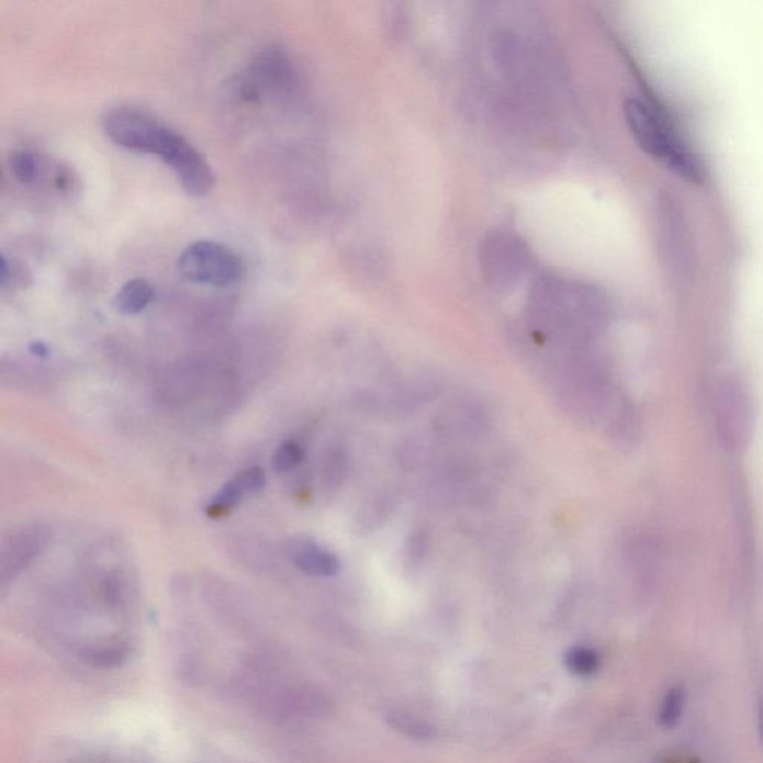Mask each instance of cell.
Returning a JSON list of instances; mask_svg holds the SVG:
<instances>
[{"mask_svg":"<svg viewBox=\"0 0 763 763\" xmlns=\"http://www.w3.org/2000/svg\"><path fill=\"white\" fill-rule=\"evenodd\" d=\"M102 126L119 147L160 158L182 189L194 198H203L214 189L215 173L206 157L186 136L149 112L133 106L112 108L103 115Z\"/></svg>","mask_w":763,"mask_h":763,"instance_id":"obj_1","label":"cell"},{"mask_svg":"<svg viewBox=\"0 0 763 763\" xmlns=\"http://www.w3.org/2000/svg\"><path fill=\"white\" fill-rule=\"evenodd\" d=\"M625 119L633 139L649 156L664 162L666 168L687 181H703V166L694 153L678 139L664 116L648 103L631 99L625 103Z\"/></svg>","mask_w":763,"mask_h":763,"instance_id":"obj_2","label":"cell"},{"mask_svg":"<svg viewBox=\"0 0 763 763\" xmlns=\"http://www.w3.org/2000/svg\"><path fill=\"white\" fill-rule=\"evenodd\" d=\"M298 86V70L290 54L278 45H269L254 54L236 77L237 98L251 105L281 100Z\"/></svg>","mask_w":763,"mask_h":763,"instance_id":"obj_3","label":"cell"},{"mask_svg":"<svg viewBox=\"0 0 763 763\" xmlns=\"http://www.w3.org/2000/svg\"><path fill=\"white\" fill-rule=\"evenodd\" d=\"M182 279L198 285L225 288L235 285L245 274L239 254L214 240H198L187 246L178 258Z\"/></svg>","mask_w":763,"mask_h":763,"instance_id":"obj_4","label":"cell"},{"mask_svg":"<svg viewBox=\"0 0 763 763\" xmlns=\"http://www.w3.org/2000/svg\"><path fill=\"white\" fill-rule=\"evenodd\" d=\"M8 168L16 182L26 189L57 195H72L79 190V177L68 162L35 149H15L8 157Z\"/></svg>","mask_w":763,"mask_h":763,"instance_id":"obj_5","label":"cell"},{"mask_svg":"<svg viewBox=\"0 0 763 763\" xmlns=\"http://www.w3.org/2000/svg\"><path fill=\"white\" fill-rule=\"evenodd\" d=\"M715 423L720 440L731 450H741L753 435L752 400L740 382L725 379L715 391Z\"/></svg>","mask_w":763,"mask_h":763,"instance_id":"obj_6","label":"cell"},{"mask_svg":"<svg viewBox=\"0 0 763 763\" xmlns=\"http://www.w3.org/2000/svg\"><path fill=\"white\" fill-rule=\"evenodd\" d=\"M45 545H47V531L40 525L23 527L12 532L2 546V558H0L2 586H7L16 575L26 570L37 554L43 552Z\"/></svg>","mask_w":763,"mask_h":763,"instance_id":"obj_7","label":"cell"},{"mask_svg":"<svg viewBox=\"0 0 763 763\" xmlns=\"http://www.w3.org/2000/svg\"><path fill=\"white\" fill-rule=\"evenodd\" d=\"M662 244L671 269L677 277L685 274L691 266L689 237L685 220L670 202L664 203L662 207Z\"/></svg>","mask_w":763,"mask_h":763,"instance_id":"obj_8","label":"cell"},{"mask_svg":"<svg viewBox=\"0 0 763 763\" xmlns=\"http://www.w3.org/2000/svg\"><path fill=\"white\" fill-rule=\"evenodd\" d=\"M267 482L265 470L260 467H251L237 474L231 482L225 483L220 492H216L207 506V516L212 519H218L225 513L233 510L248 495L258 494L265 490Z\"/></svg>","mask_w":763,"mask_h":763,"instance_id":"obj_9","label":"cell"},{"mask_svg":"<svg viewBox=\"0 0 763 763\" xmlns=\"http://www.w3.org/2000/svg\"><path fill=\"white\" fill-rule=\"evenodd\" d=\"M287 554L300 571L315 577H332L340 570L336 554L311 540L293 541L288 546Z\"/></svg>","mask_w":763,"mask_h":763,"instance_id":"obj_10","label":"cell"},{"mask_svg":"<svg viewBox=\"0 0 763 763\" xmlns=\"http://www.w3.org/2000/svg\"><path fill=\"white\" fill-rule=\"evenodd\" d=\"M156 291L147 279L136 278L124 283L114 299L116 311L123 315H137L153 303Z\"/></svg>","mask_w":763,"mask_h":763,"instance_id":"obj_11","label":"cell"},{"mask_svg":"<svg viewBox=\"0 0 763 763\" xmlns=\"http://www.w3.org/2000/svg\"><path fill=\"white\" fill-rule=\"evenodd\" d=\"M686 706V692L683 687L674 686L666 691L659 708V725L662 728L671 729L682 719Z\"/></svg>","mask_w":763,"mask_h":763,"instance_id":"obj_12","label":"cell"},{"mask_svg":"<svg viewBox=\"0 0 763 763\" xmlns=\"http://www.w3.org/2000/svg\"><path fill=\"white\" fill-rule=\"evenodd\" d=\"M32 282V274L29 272L26 266L22 261L16 260L14 257H8L7 254H2V274H0V285L2 290L15 291L23 290L29 283Z\"/></svg>","mask_w":763,"mask_h":763,"instance_id":"obj_13","label":"cell"},{"mask_svg":"<svg viewBox=\"0 0 763 763\" xmlns=\"http://www.w3.org/2000/svg\"><path fill=\"white\" fill-rule=\"evenodd\" d=\"M303 460L304 450L302 446L298 441L287 440L273 453L272 465L279 474L290 473V471L298 469Z\"/></svg>","mask_w":763,"mask_h":763,"instance_id":"obj_14","label":"cell"},{"mask_svg":"<svg viewBox=\"0 0 763 763\" xmlns=\"http://www.w3.org/2000/svg\"><path fill=\"white\" fill-rule=\"evenodd\" d=\"M566 666L575 674L590 675L598 670L599 658L590 648H574L566 654Z\"/></svg>","mask_w":763,"mask_h":763,"instance_id":"obj_15","label":"cell"},{"mask_svg":"<svg viewBox=\"0 0 763 763\" xmlns=\"http://www.w3.org/2000/svg\"><path fill=\"white\" fill-rule=\"evenodd\" d=\"M758 729H759V737H761L762 749H763V696H762L761 703H759Z\"/></svg>","mask_w":763,"mask_h":763,"instance_id":"obj_16","label":"cell"},{"mask_svg":"<svg viewBox=\"0 0 763 763\" xmlns=\"http://www.w3.org/2000/svg\"><path fill=\"white\" fill-rule=\"evenodd\" d=\"M81 763H121V762L110 761V759H108V761H99V759H93V761H85Z\"/></svg>","mask_w":763,"mask_h":763,"instance_id":"obj_17","label":"cell"}]
</instances>
